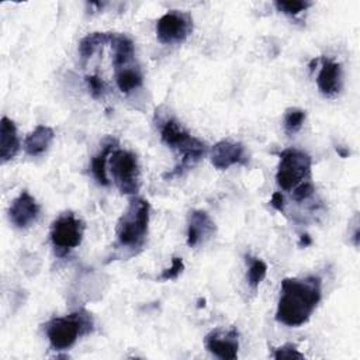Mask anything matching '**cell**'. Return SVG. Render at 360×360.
Masks as SVG:
<instances>
[{"mask_svg": "<svg viewBox=\"0 0 360 360\" xmlns=\"http://www.w3.org/2000/svg\"><path fill=\"white\" fill-rule=\"evenodd\" d=\"M211 163L218 170H226L233 165H246L248 155L240 142L222 139L211 149Z\"/></svg>", "mask_w": 360, "mask_h": 360, "instance_id": "10", "label": "cell"}, {"mask_svg": "<svg viewBox=\"0 0 360 360\" xmlns=\"http://www.w3.org/2000/svg\"><path fill=\"white\" fill-rule=\"evenodd\" d=\"M321 291V278L318 276L284 278L281 281L276 321L291 328L304 325L318 307L322 297Z\"/></svg>", "mask_w": 360, "mask_h": 360, "instance_id": "1", "label": "cell"}, {"mask_svg": "<svg viewBox=\"0 0 360 360\" xmlns=\"http://www.w3.org/2000/svg\"><path fill=\"white\" fill-rule=\"evenodd\" d=\"M312 243V239H311V236L308 235V233H304V235H301V238H300V242H298V245L302 248H307V246H309Z\"/></svg>", "mask_w": 360, "mask_h": 360, "instance_id": "28", "label": "cell"}, {"mask_svg": "<svg viewBox=\"0 0 360 360\" xmlns=\"http://www.w3.org/2000/svg\"><path fill=\"white\" fill-rule=\"evenodd\" d=\"M311 1H302V0H292V1H274V7L287 15H297L301 11H305L308 7H311Z\"/></svg>", "mask_w": 360, "mask_h": 360, "instance_id": "22", "label": "cell"}, {"mask_svg": "<svg viewBox=\"0 0 360 360\" xmlns=\"http://www.w3.org/2000/svg\"><path fill=\"white\" fill-rule=\"evenodd\" d=\"M108 163L120 193L135 195L141 188V170L136 155L125 149H115L110 155Z\"/></svg>", "mask_w": 360, "mask_h": 360, "instance_id": "6", "label": "cell"}, {"mask_svg": "<svg viewBox=\"0 0 360 360\" xmlns=\"http://www.w3.org/2000/svg\"><path fill=\"white\" fill-rule=\"evenodd\" d=\"M111 48H112V60H114L115 69L129 65L135 58L134 42L131 38H128L124 34H112Z\"/></svg>", "mask_w": 360, "mask_h": 360, "instance_id": "16", "label": "cell"}, {"mask_svg": "<svg viewBox=\"0 0 360 360\" xmlns=\"http://www.w3.org/2000/svg\"><path fill=\"white\" fill-rule=\"evenodd\" d=\"M316 84L319 91L326 97H333L342 90L343 76L342 65L333 60H323V65L318 73Z\"/></svg>", "mask_w": 360, "mask_h": 360, "instance_id": "13", "label": "cell"}, {"mask_svg": "<svg viewBox=\"0 0 360 360\" xmlns=\"http://www.w3.org/2000/svg\"><path fill=\"white\" fill-rule=\"evenodd\" d=\"M273 357L277 360H280V359H304V354L298 352L295 345L285 343V345L274 349Z\"/></svg>", "mask_w": 360, "mask_h": 360, "instance_id": "25", "label": "cell"}, {"mask_svg": "<svg viewBox=\"0 0 360 360\" xmlns=\"http://www.w3.org/2000/svg\"><path fill=\"white\" fill-rule=\"evenodd\" d=\"M315 193V187L312 184L311 180H307L301 184H298L294 190H292V198L295 201H304V200H308L312 194Z\"/></svg>", "mask_w": 360, "mask_h": 360, "instance_id": "26", "label": "cell"}, {"mask_svg": "<svg viewBox=\"0 0 360 360\" xmlns=\"http://www.w3.org/2000/svg\"><path fill=\"white\" fill-rule=\"evenodd\" d=\"M205 349L222 360H235L238 357V330L231 328L228 330H212L204 339Z\"/></svg>", "mask_w": 360, "mask_h": 360, "instance_id": "9", "label": "cell"}, {"mask_svg": "<svg viewBox=\"0 0 360 360\" xmlns=\"http://www.w3.org/2000/svg\"><path fill=\"white\" fill-rule=\"evenodd\" d=\"M39 215V205L37 200L28 193L21 191L8 208V218L11 224L20 229L31 226Z\"/></svg>", "mask_w": 360, "mask_h": 360, "instance_id": "11", "label": "cell"}, {"mask_svg": "<svg viewBox=\"0 0 360 360\" xmlns=\"http://www.w3.org/2000/svg\"><path fill=\"white\" fill-rule=\"evenodd\" d=\"M270 205L278 211V212H284V197L280 191H276L273 195H271V200H270Z\"/></svg>", "mask_w": 360, "mask_h": 360, "instance_id": "27", "label": "cell"}, {"mask_svg": "<svg viewBox=\"0 0 360 360\" xmlns=\"http://www.w3.org/2000/svg\"><path fill=\"white\" fill-rule=\"evenodd\" d=\"M115 80H117L118 89L125 94L141 87L143 83L142 73L139 72L138 68L132 65H127L124 68L115 69Z\"/></svg>", "mask_w": 360, "mask_h": 360, "instance_id": "18", "label": "cell"}, {"mask_svg": "<svg viewBox=\"0 0 360 360\" xmlns=\"http://www.w3.org/2000/svg\"><path fill=\"white\" fill-rule=\"evenodd\" d=\"M86 83L89 86L90 94L94 98H101L107 93V86H105L104 80L100 76H97V75L86 76Z\"/></svg>", "mask_w": 360, "mask_h": 360, "instance_id": "24", "label": "cell"}, {"mask_svg": "<svg viewBox=\"0 0 360 360\" xmlns=\"http://www.w3.org/2000/svg\"><path fill=\"white\" fill-rule=\"evenodd\" d=\"M149 202L141 197H132L115 226V253L111 256L127 259L138 255L145 245L149 228Z\"/></svg>", "mask_w": 360, "mask_h": 360, "instance_id": "2", "label": "cell"}, {"mask_svg": "<svg viewBox=\"0 0 360 360\" xmlns=\"http://www.w3.org/2000/svg\"><path fill=\"white\" fill-rule=\"evenodd\" d=\"M305 111L297 107H291L287 108L284 112V129L287 131V134H295L297 131H300V128L302 127L304 121H305Z\"/></svg>", "mask_w": 360, "mask_h": 360, "instance_id": "21", "label": "cell"}, {"mask_svg": "<svg viewBox=\"0 0 360 360\" xmlns=\"http://www.w3.org/2000/svg\"><path fill=\"white\" fill-rule=\"evenodd\" d=\"M184 270V262L181 257H177L174 256L172 259V266L165 269L162 271V274L159 276V280L160 281H169V280H176Z\"/></svg>", "mask_w": 360, "mask_h": 360, "instance_id": "23", "label": "cell"}, {"mask_svg": "<svg viewBox=\"0 0 360 360\" xmlns=\"http://www.w3.org/2000/svg\"><path fill=\"white\" fill-rule=\"evenodd\" d=\"M336 152H338L342 158H347V155H349V150H347V149H343L342 146H336Z\"/></svg>", "mask_w": 360, "mask_h": 360, "instance_id": "29", "label": "cell"}, {"mask_svg": "<svg viewBox=\"0 0 360 360\" xmlns=\"http://www.w3.org/2000/svg\"><path fill=\"white\" fill-rule=\"evenodd\" d=\"M55 132L48 125H37L24 139V150L30 156H39L45 153L52 145Z\"/></svg>", "mask_w": 360, "mask_h": 360, "instance_id": "14", "label": "cell"}, {"mask_svg": "<svg viewBox=\"0 0 360 360\" xmlns=\"http://www.w3.org/2000/svg\"><path fill=\"white\" fill-rule=\"evenodd\" d=\"M20 150V142L17 136L15 124L7 118H1L0 124V160L6 163L11 160Z\"/></svg>", "mask_w": 360, "mask_h": 360, "instance_id": "15", "label": "cell"}, {"mask_svg": "<svg viewBox=\"0 0 360 360\" xmlns=\"http://www.w3.org/2000/svg\"><path fill=\"white\" fill-rule=\"evenodd\" d=\"M117 145V139L114 138H110L104 146L101 148V150L91 159V173L94 176V179L97 180V183L100 186H110V180L107 177V170H105V166H107V162H108V158L110 155L115 150Z\"/></svg>", "mask_w": 360, "mask_h": 360, "instance_id": "17", "label": "cell"}, {"mask_svg": "<svg viewBox=\"0 0 360 360\" xmlns=\"http://www.w3.org/2000/svg\"><path fill=\"white\" fill-rule=\"evenodd\" d=\"M280 163L276 173V181L280 188L290 191L298 184L311 180V156L300 149L288 148L280 152Z\"/></svg>", "mask_w": 360, "mask_h": 360, "instance_id": "5", "label": "cell"}, {"mask_svg": "<svg viewBox=\"0 0 360 360\" xmlns=\"http://www.w3.org/2000/svg\"><path fill=\"white\" fill-rule=\"evenodd\" d=\"M246 263H248V273H246L248 284L250 285V288L256 290L267 274V264L262 259L253 257L250 255H246Z\"/></svg>", "mask_w": 360, "mask_h": 360, "instance_id": "20", "label": "cell"}, {"mask_svg": "<svg viewBox=\"0 0 360 360\" xmlns=\"http://www.w3.org/2000/svg\"><path fill=\"white\" fill-rule=\"evenodd\" d=\"M91 314L84 309L75 311L65 316H56L45 323V333L53 350L70 349L80 336L93 332Z\"/></svg>", "mask_w": 360, "mask_h": 360, "instance_id": "4", "label": "cell"}, {"mask_svg": "<svg viewBox=\"0 0 360 360\" xmlns=\"http://www.w3.org/2000/svg\"><path fill=\"white\" fill-rule=\"evenodd\" d=\"M83 235L84 224L72 211L60 214L51 226V242L55 253L63 256L77 248L82 243Z\"/></svg>", "mask_w": 360, "mask_h": 360, "instance_id": "7", "label": "cell"}, {"mask_svg": "<svg viewBox=\"0 0 360 360\" xmlns=\"http://www.w3.org/2000/svg\"><path fill=\"white\" fill-rule=\"evenodd\" d=\"M215 233V224L211 217L202 210H193L188 215L187 226V245L195 248L201 242L204 243Z\"/></svg>", "mask_w": 360, "mask_h": 360, "instance_id": "12", "label": "cell"}, {"mask_svg": "<svg viewBox=\"0 0 360 360\" xmlns=\"http://www.w3.org/2000/svg\"><path fill=\"white\" fill-rule=\"evenodd\" d=\"M193 31V18L187 13L170 10L156 22V37L160 44L176 45L186 41Z\"/></svg>", "mask_w": 360, "mask_h": 360, "instance_id": "8", "label": "cell"}, {"mask_svg": "<svg viewBox=\"0 0 360 360\" xmlns=\"http://www.w3.org/2000/svg\"><path fill=\"white\" fill-rule=\"evenodd\" d=\"M112 32H91L83 37L79 42V55L83 60H87L93 53L107 42H111Z\"/></svg>", "mask_w": 360, "mask_h": 360, "instance_id": "19", "label": "cell"}, {"mask_svg": "<svg viewBox=\"0 0 360 360\" xmlns=\"http://www.w3.org/2000/svg\"><path fill=\"white\" fill-rule=\"evenodd\" d=\"M160 138L166 146L172 148L173 150L179 152L183 156L180 165L172 173H167L165 177H173V176L181 174L183 170L195 165L207 153L205 142L193 136L174 118H169L162 122Z\"/></svg>", "mask_w": 360, "mask_h": 360, "instance_id": "3", "label": "cell"}]
</instances>
